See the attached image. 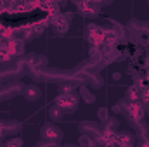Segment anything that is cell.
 I'll return each instance as SVG.
<instances>
[{"instance_id": "1", "label": "cell", "mask_w": 149, "mask_h": 147, "mask_svg": "<svg viewBox=\"0 0 149 147\" xmlns=\"http://www.w3.org/2000/svg\"><path fill=\"white\" fill-rule=\"evenodd\" d=\"M88 40H90L92 47H101L104 43V30L99 28L97 24L88 26Z\"/></svg>"}, {"instance_id": "2", "label": "cell", "mask_w": 149, "mask_h": 147, "mask_svg": "<svg viewBox=\"0 0 149 147\" xmlns=\"http://www.w3.org/2000/svg\"><path fill=\"white\" fill-rule=\"evenodd\" d=\"M57 106L61 107V109H74L76 107V97L74 95H70V94H61L59 97H57Z\"/></svg>"}, {"instance_id": "3", "label": "cell", "mask_w": 149, "mask_h": 147, "mask_svg": "<svg viewBox=\"0 0 149 147\" xmlns=\"http://www.w3.org/2000/svg\"><path fill=\"white\" fill-rule=\"evenodd\" d=\"M42 133H43V137H45L47 140H57V139L61 137L59 128H57V126H54V125H47V126L42 130Z\"/></svg>"}, {"instance_id": "4", "label": "cell", "mask_w": 149, "mask_h": 147, "mask_svg": "<svg viewBox=\"0 0 149 147\" xmlns=\"http://www.w3.org/2000/svg\"><path fill=\"white\" fill-rule=\"evenodd\" d=\"M128 114H130V118L135 119V121L142 119V116H144L142 106H141L139 102H130V106H128Z\"/></svg>"}, {"instance_id": "5", "label": "cell", "mask_w": 149, "mask_h": 147, "mask_svg": "<svg viewBox=\"0 0 149 147\" xmlns=\"http://www.w3.org/2000/svg\"><path fill=\"white\" fill-rule=\"evenodd\" d=\"M7 45H9V50H10V54H12V55H14V54H21V52H23V42H21V40H17V38L9 40V42H7Z\"/></svg>"}, {"instance_id": "6", "label": "cell", "mask_w": 149, "mask_h": 147, "mask_svg": "<svg viewBox=\"0 0 149 147\" xmlns=\"http://www.w3.org/2000/svg\"><path fill=\"white\" fill-rule=\"evenodd\" d=\"M76 7H78L83 14H88V16H94V14H95V7H94V3H90V2H78Z\"/></svg>"}, {"instance_id": "7", "label": "cell", "mask_w": 149, "mask_h": 147, "mask_svg": "<svg viewBox=\"0 0 149 147\" xmlns=\"http://www.w3.org/2000/svg\"><path fill=\"white\" fill-rule=\"evenodd\" d=\"M116 31H113V30H104V43L102 45H108V47H113L114 43H116Z\"/></svg>"}, {"instance_id": "8", "label": "cell", "mask_w": 149, "mask_h": 147, "mask_svg": "<svg viewBox=\"0 0 149 147\" xmlns=\"http://www.w3.org/2000/svg\"><path fill=\"white\" fill-rule=\"evenodd\" d=\"M10 50H9V45L7 42H0V62H5L10 59Z\"/></svg>"}, {"instance_id": "9", "label": "cell", "mask_w": 149, "mask_h": 147, "mask_svg": "<svg viewBox=\"0 0 149 147\" xmlns=\"http://www.w3.org/2000/svg\"><path fill=\"white\" fill-rule=\"evenodd\" d=\"M127 94H128V99H130L132 102H137V101L141 99V88H139L137 85H134V87H130Z\"/></svg>"}, {"instance_id": "10", "label": "cell", "mask_w": 149, "mask_h": 147, "mask_svg": "<svg viewBox=\"0 0 149 147\" xmlns=\"http://www.w3.org/2000/svg\"><path fill=\"white\" fill-rule=\"evenodd\" d=\"M40 7H43V9L47 10V14L56 16V14H57V7H59V3H54V2H45V3H42Z\"/></svg>"}, {"instance_id": "11", "label": "cell", "mask_w": 149, "mask_h": 147, "mask_svg": "<svg viewBox=\"0 0 149 147\" xmlns=\"http://www.w3.org/2000/svg\"><path fill=\"white\" fill-rule=\"evenodd\" d=\"M132 142V137L127 135V133H121V135H116V144L121 147V146H130Z\"/></svg>"}, {"instance_id": "12", "label": "cell", "mask_w": 149, "mask_h": 147, "mask_svg": "<svg viewBox=\"0 0 149 147\" xmlns=\"http://www.w3.org/2000/svg\"><path fill=\"white\" fill-rule=\"evenodd\" d=\"M26 97H28L30 101H31V99L35 101V99L38 97V90H37V88H33V87H30V88L26 90Z\"/></svg>"}, {"instance_id": "13", "label": "cell", "mask_w": 149, "mask_h": 147, "mask_svg": "<svg viewBox=\"0 0 149 147\" xmlns=\"http://www.w3.org/2000/svg\"><path fill=\"white\" fill-rule=\"evenodd\" d=\"M141 101H144L146 104L149 102V87H144V88H141Z\"/></svg>"}, {"instance_id": "14", "label": "cell", "mask_w": 149, "mask_h": 147, "mask_svg": "<svg viewBox=\"0 0 149 147\" xmlns=\"http://www.w3.org/2000/svg\"><path fill=\"white\" fill-rule=\"evenodd\" d=\"M21 146H23L21 139H12V140L7 142V147H21Z\"/></svg>"}, {"instance_id": "15", "label": "cell", "mask_w": 149, "mask_h": 147, "mask_svg": "<svg viewBox=\"0 0 149 147\" xmlns=\"http://www.w3.org/2000/svg\"><path fill=\"white\" fill-rule=\"evenodd\" d=\"M81 146H83V147H90V146H92V142H90V140H87V137H83V139H81Z\"/></svg>"}, {"instance_id": "16", "label": "cell", "mask_w": 149, "mask_h": 147, "mask_svg": "<svg viewBox=\"0 0 149 147\" xmlns=\"http://www.w3.org/2000/svg\"><path fill=\"white\" fill-rule=\"evenodd\" d=\"M99 118H106V109H99Z\"/></svg>"}, {"instance_id": "17", "label": "cell", "mask_w": 149, "mask_h": 147, "mask_svg": "<svg viewBox=\"0 0 149 147\" xmlns=\"http://www.w3.org/2000/svg\"><path fill=\"white\" fill-rule=\"evenodd\" d=\"M3 133H5V126L0 125V137H3Z\"/></svg>"}, {"instance_id": "18", "label": "cell", "mask_w": 149, "mask_h": 147, "mask_svg": "<svg viewBox=\"0 0 149 147\" xmlns=\"http://www.w3.org/2000/svg\"><path fill=\"white\" fill-rule=\"evenodd\" d=\"M141 147H149V140H142L141 142Z\"/></svg>"}, {"instance_id": "19", "label": "cell", "mask_w": 149, "mask_h": 147, "mask_svg": "<svg viewBox=\"0 0 149 147\" xmlns=\"http://www.w3.org/2000/svg\"><path fill=\"white\" fill-rule=\"evenodd\" d=\"M146 66H148V68H149V55H148V57H146Z\"/></svg>"}, {"instance_id": "20", "label": "cell", "mask_w": 149, "mask_h": 147, "mask_svg": "<svg viewBox=\"0 0 149 147\" xmlns=\"http://www.w3.org/2000/svg\"><path fill=\"white\" fill-rule=\"evenodd\" d=\"M121 147H132V146H121Z\"/></svg>"}]
</instances>
